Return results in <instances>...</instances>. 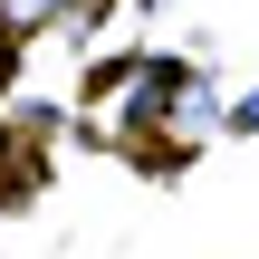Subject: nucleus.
<instances>
[{"label":"nucleus","instance_id":"f257e3e1","mask_svg":"<svg viewBox=\"0 0 259 259\" xmlns=\"http://www.w3.org/2000/svg\"><path fill=\"white\" fill-rule=\"evenodd\" d=\"M48 10H67V0H0V29H38Z\"/></svg>","mask_w":259,"mask_h":259}]
</instances>
